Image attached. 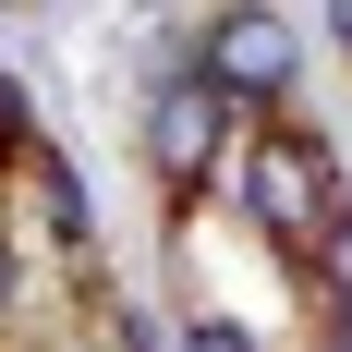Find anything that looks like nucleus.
<instances>
[{"label": "nucleus", "instance_id": "obj_1", "mask_svg": "<svg viewBox=\"0 0 352 352\" xmlns=\"http://www.w3.org/2000/svg\"><path fill=\"white\" fill-rule=\"evenodd\" d=\"M243 207H255V231L267 243H292V255H340V182H328V158L304 134H267L243 158Z\"/></svg>", "mask_w": 352, "mask_h": 352}, {"label": "nucleus", "instance_id": "obj_2", "mask_svg": "<svg viewBox=\"0 0 352 352\" xmlns=\"http://www.w3.org/2000/svg\"><path fill=\"white\" fill-rule=\"evenodd\" d=\"M219 134H231V98H219V73H182V85H158V122H146V146H158V170H170V182H207V170H219Z\"/></svg>", "mask_w": 352, "mask_h": 352}]
</instances>
